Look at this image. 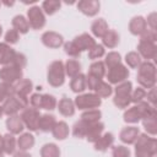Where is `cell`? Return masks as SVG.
<instances>
[{
	"label": "cell",
	"instance_id": "obj_33",
	"mask_svg": "<svg viewBox=\"0 0 157 157\" xmlns=\"http://www.w3.org/2000/svg\"><path fill=\"white\" fill-rule=\"evenodd\" d=\"M102 118V112L97 108V109H90V110H85L81 114V120H83L87 124H94L101 121Z\"/></svg>",
	"mask_w": 157,
	"mask_h": 157
},
{
	"label": "cell",
	"instance_id": "obj_16",
	"mask_svg": "<svg viewBox=\"0 0 157 157\" xmlns=\"http://www.w3.org/2000/svg\"><path fill=\"white\" fill-rule=\"evenodd\" d=\"M140 135V130L139 128L136 126H126V128H123L120 134H119V139L121 142L126 144V145H132L137 136Z\"/></svg>",
	"mask_w": 157,
	"mask_h": 157
},
{
	"label": "cell",
	"instance_id": "obj_8",
	"mask_svg": "<svg viewBox=\"0 0 157 157\" xmlns=\"http://www.w3.org/2000/svg\"><path fill=\"white\" fill-rule=\"evenodd\" d=\"M23 78V71L22 69L15 66V65H6L0 69V81L16 85L18 81Z\"/></svg>",
	"mask_w": 157,
	"mask_h": 157
},
{
	"label": "cell",
	"instance_id": "obj_56",
	"mask_svg": "<svg viewBox=\"0 0 157 157\" xmlns=\"http://www.w3.org/2000/svg\"><path fill=\"white\" fill-rule=\"evenodd\" d=\"M13 157H32L29 153L25 152V151H18V152H15L13 153Z\"/></svg>",
	"mask_w": 157,
	"mask_h": 157
},
{
	"label": "cell",
	"instance_id": "obj_39",
	"mask_svg": "<svg viewBox=\"0 0 157 157\" xmlns=\"http://www.w3.org/2000/svg\"><path fill=\"white\" fill-rule=\"evenodd\" d=\"M88 126H90V124H87V123H85L83 120L80 119V120L76 121V123L74 124V126H72V135H74L75 137H77V139H83V137H86Z\"/></svg>",
	"mask_w": 157,
	"mask_h": 157
},
{
	"label": "cell",
	"instance_id": "obj_60",
	"mask_svg": "<svg viewBox=\"0 0 157 157\" xmlns=\"http://www.w3.org/2000/svg\"><path fill=\"white\" fill-rule=\"evenodd\" d=\"M4 155H5V153H4V151H2V148L0 147V157H4Z\"/></svg>",
	"mask_w": 157,
	"mask_h": 157
},
{
	"label": "cell",
	"instance_id": "obj_7",
	"mask_svg": "<svg viewBox=\"0 0 157 157\" xmlns=\"http://www.w3.org/2000/svg\"><path fill=\"white\" fill-rule=\"evenodd\" d=\"M40 113L38 109L33 107H27L21 112V119L23 121L25 128H27L29 131H37L38 130V124H39V118Z\"/></svg>",
	"mask_w": 157,
	"mask_h": 157
},
{
	"label": "cell",
	"instance_id": "obj_45",
	"mask_svg": "<svg viewBox=\"0 0 157 157\" xmlns=\"http://www.w3.org/2000/svg\"><path fill=\"white\" fill-rule=\"evenodd\" d=\"M142 125L147 132V135L155 136L157 134V123H156V118H150V119H145L142 120Z\"/></svg>",
	"mask_w": 157,
	"mask_h": 157
},
{
	"label": "cell",
	"instance_id": "obj_51",
	"mask_svg": "<svg viewBox=\"0 0 157 157\" xmlns=\"http://www.w3.org/2000/svg\"><path fill=\"white\" fill-rule=\"evenodd\" d=\"M26 64H27V58H26V55L22 54V53H16V56H15V60H13L12 65H15V66H17V67H20V69H23V67L26 66Z\"/></svg>",
	"mask_w": 157,
	"mask_h": 157
},
{
	"label": "cell",
	"instance_id": "obj_38",
	"mask_svg": "<svg viewBox=\"0 0 157 157\" xmlns=\"http://www.w3.org/2000/svg\"><path fill=\"white\" fill-rule=\"evenodd\" d=\"M99 98H107V97H109L112 93H113V87L108 83V82H105V81H101L98 85H97V87L94 88V91H93Z\"/></svg>",
	"mask_w": 157,
	"mask_h": 157
},
{
	"label": "cell",
	"instance_id": "obj_43",
	"mask_svg": "<svg viewBox=\"0 0 157 157\" xmlns=\"http://www.w3.org/2000/svg\"><path fill=\"white\" fill-rule=\"evenodd\" d=\"M105 55V49L102 44H94L90 50H88V58L92 59V60H98L101 59L102 56Z\"/></svg>",
	"mask_w": 157,
	"mask_h": 157
},
{
	"label": "cell",
	"instance_id": "obj_47",
	"mask_svg": "<svg viewBox=\"0 0 157 157\" xmlns=\"http://www.w3.org/2000/svg\"><path fill=\"white\" fill-rule=\"evenodd\" d=\"M131 103H140L144 101V98L146 97V90H144L142 87H137L135 90L131 91Z\"/></svg>",
	"mask_w": 157,
	"mask_h": 157
},
{
	"label": "cell",
	"instance_id": "obj_19",
	"mask_svg": "<svg viewBox=\"0 0 157 157\" xmlns=\"http://www.w3.org/2000/svg\"><path fill=\"white\" fill-rule=\"evenodd\" d=\"M113 144H114V135L112 132H104L94 142V150L104 152L108 148H110L113 146Z\"/></svg>",
	"mask_w": 157,
	"mask_h": 157
},
{
	"label": "cell",
	"instance_id": "obj_34",
	"mask_svg": "<svg viewBox=\"0 0 157 157\" xmlns=\"http://www.w3.org/2000/svg\"><path fill=\"white\" fill-rule=\"evenodd\" d=\"M40 157H60V148L53 142L44 144L40 147Z\"/></svg>",
	"mask_w": 157,
	"mask_h": 157
},
{
	"label": "cell",
	"instance_id": "obj_6",
	"mask_svg": "<svg viewBox=\"0 0 157 157\" xmlns=\"http://www.w3.org/2000/svg\"><path fill=\"white\" fill-rule=\"evenodd\" d=\"M75 107L80 110H90V109H97L102 104V98H99L96 93H82L78 94L75 101Z\"/></svg>",
	"mask_w": 157,
	"mask_h": 157
},
{
	"label": "cell",
	"instance_id": "obj_27",
	"mask_svg": "<svg viewBox=\"0 0 157 157\" xmlns=\"http://www.w3.org/2000/svg\"><path fill=\"white\" fill-rule=\"evenodd\" d=\"M34 142H36L34 136L31 132H23L17 139V147L20 148V151L27 152L28 150H31L34 146Z\"/></svg>",
	"mask_w": 157,
	"mask_h": 157
},
{
	"label": "cell",
	"instance_id": "obj_36",
	"mask_svg": "<svg viewBox=\"0 0 157 157\" xmlns=\"http://www.w3.org/2000/svg\"><path fill=\"white\" fill-rule=\"evenodd\" d=\"M61 6V2L59 0H45L42 2L40 9L43 10L44 15H54Z\"/></svg>",
	"mask_w": 157,
	"mask_h": 157
},
{
	"label": "cell",
	"instance_id": "obj_24",
	"mask_svg": "<svg viewBox=\"0 0 157 157\" xmlns=\"http://www.w3.org/2000/svg\"><path fill=\"white\" fill-rule=\"evenodd\" d=\"M108 29H109V27H108V23L104 18L94 20L91 25V32L97 38H103V36L108 32Z\"/></svg>",
	"mask_w": 157,
	"mask_h": 157
},
{
	"label": "cell",
	"instance_id": "obj_4",
	"mask_svg": "<svg viewBox=\"0 0 157 157\" xmlns=\"http://www.w3.org/2000/svg\"><path fill=\"white\" fill-rule=\"evenodd\" d=\"M65 69L61 60H55L48 66L47 81L52 87H60L65 82Z\"/></svg>",
	"mask_w": 157,
	"mask_h": 157
},
{
	"label": "cell",
	"instance_id": "obj_46",
	"mask_svg": "<svg viewBox=\"0 0 157 157\" xmlns=\"http://www.w3.org/2000/svg\"><path fill=\"white\" fill-rule=\"evenodd\" d=\"M130 150L126 146L118 145L112 147V157H130Z\"/></svg>",
	"mask_w": 157,
	"mask_h": 157
},
{
	"label": "cell",
	"instance_id": "obj_23",
	"mask_svg": "<svg viewBox=\"0 0 157 157\" xmlns=\"http://www.w3.org/2000/svg\"><path fill=\"white\" fill-rule=\"evenodd\" d=\"M17 147V140L15 139V135L7 132L2 136V141H1V148L4 151L5 155H13L15 150Z\"/></svg>",
	"mask_w": 157,
	"mask_h": 157
},
{
	"label": "cell",
	"instance_id": "obj_18",
	"mask_svg": "<svg viewBox=\"0 0 157 157\" xmlns=\"http://www.w3.org/2000/svg\"><path fill=\"white\" fill-rule=\"evenodd\" d=\"M56 108H58L59 113L64 117H72L75 114V110H76L74 101L67 98V97H63L59 101V103L56 104Z\"/></svg>",
	"mask_w": 157,
	"mask_h": 157
},
{
	"label": "cell",
	"instance_id": "obj_29",
	"mask_svg": "<svg viewBox=\"0 0 157 157\" xmlns=\"http://www.w3.org/2000/svg\"><path fill=\"white\" fill-rule=\"evenodd\" d=\"M102 42H103V44H102L103 47H107V48H109V49H114V48L119 44L120 37H119V34H118L117 31H114V29H108V32L103 36Z\"/></svg>",
	"mask_w": 157,
	"mask_h": 157
},
{
	"label": "cell",
	"instance_id": "obj_20",
	"mask_svg": "<svg viewBox=\"0 0 157 157\" xmlns=\"http://www.w3.org/2000/svg\"><path fill=\"white\" fill-rule=\"evenodd\" d=\"M72 42L78 47V49L81 52H83V50H87L88 52L96 44V40L93 39V37L90 36L88 33H82V34L75 37Z\"/></svg>",
	"mask_w": 157,
	"mask_h": 157
},
{
	"label": "cell",
	"instance_id": "obj_5",
	"mask_svg": "<svg viewBox=\"0 0 157 157\" xmlns=\"http://www.w3.org/2000/svg\"><path fill=\"white\" fill-rule=\"evenodd\" d=\"M29 104V99L26 97H20V96H12L5 99L4 104H2V110L4 114H6L7 117L10 115H16L20 110H23L25 108H27Z\"/></svg>",
	"mask_w": 157,
	"mask_h": 157
},
{
	"label": "cell",
	"instance_id": "obj_41",
	"mask_svg": "<svg viewBox=\"0 0 157 157\" xmlns=\"http://www.w3.org/2000/svg\"><path fill=\"white\" fill-rule=\"evenodd\" d=\"M125 63H126V65L129 67L137 69L140 66V64L142 63V60H141V56L139 55L137 52H129L125 55Z\"/></svg>",
	"mask_w": 157,
	"mask_h": 157
},
{
	"label": "cell",
	"instance_id": "obj_31",
	"mask_svg": "<svg viewBox=\"0 0 157 157\" xmlns=\"http://www.w3.org/2000/svg\"><path fill=\"white\" fill-rule=\"evenodd\" d=\"M52 134H53L54 139H56V140H60V141H61V140H65V139L69 136V134H70L69 125H67L65 121H63V120L56 121L55 126H54L53 130H52Z\"/></svg>",
	"mask_w": 157,
	"mask_h": 157
},
{
	"label": "cell",
	"instance_id": "obj_1",
	"mask_svg": "<svg viewBox=\"0 0 157 157\" xmlns=\"http://www.w3.org/2000/svg\"><path fill=\"white\" fill-rule=\"evenodd\" d=\"M134 145L135 157H155L157 153V140L147 134H140Z\"/></svg>",
	"mask_w": 157,
	"mask_h": 157
},
{
	"label": "cell",
	"instance_id": "obj_42",
	"mask_svg": "<svg viewBox=\"0 0 157 157\" xmlns=\"http://www.w3.org/2000/svg\"><path fill=\"white\" fill-rule=\"evenodd\" d=\"M103 63H104L105 67L110 69L118 64H121V56L118 52H109L108 54H105V59Z\"/></svg>",
	"mask_w": 157,
	"mask_h": 157
},
{
	"label": "cell",
	"instance_id": "obj_30",
	"mask_svg": "<svg viewBox=\"0 0 157 157\" xmlns=\"http://www.w3.org/2000/svg\"><path fill=\"white\" fill-rule=\"evenodd\" d=\"M70 88H71V91L74 93H82L87 88V85H86V75L78 74L75 77H72L71 81H70Z\"/></svg>",
	"mask_w": 157,
	"mask_h": 157
},
{
	"label": "cell",
	"instance_id": "obj_52",
	"mask_svg": "<svg viewBox=\"0 0 157 157\" xmlns=\"http://www.w3.org/2000/svg\"><path fill=\"white\" fill-rule=\"evenodd\" d=\"M29 104L31 107L36 108V109H40V104H42V94L40 93H33L29 98Z\"/></svg>",
	"mask_w": 157,
	"mask_h": 157
},
{
	"label": "cell",
	"instance_id": "obj_59",
	"mask_svg": "<svg viewBox=\"0 0 157 157\" xmlns=\"http://www.w3.org/2000/svg\"><path fill=\"white\" fill-rule=\"evenodd\" d=\"M2 115H4V110H2V105H0V119L2 118Z\"/></svg>",
	"mask_w": 157,
	"mask_h": 157
},
{
	"label": "cell",
	"instance_id": "obj_22",
	"mask_svg": "<svg viewBox=\"0 0 157 157\" xmlns=\"http://www.w3.org/2000/svg\"><path fill=\"white\" fill-rule=\"evenodd\" d=\"M103 130H104V124L102 121H98V123H94V124H90L87 134H86V140L88 142L94 144L98 140V137L103 134Z\"/></svg>",
	"mask_w": 157,
	"mask_h": 157
},
{
	"label": "cell",
	"instance_id": "obj_55",
	"mask_svg": "<svg viewBox=\"0 0 157 157\" xmlns=\"http://www.w3.org/2000/svg\"><path fill=\"white\" fill-rule=\"evenodd\" d=\"M145 98H147V102L151 104V105H153L155 107V103H156V88L153 87V88H150L147 92H146V97Z\"/></svg>",
	"mask_w": 157,
	"mask_h": 157
},
{
	"label": "cell",
	"instance_id": "obj_3",
	"mask_svg": "<svg viewBox=\"0 0 157 157\" xmlns=\"http://www.w3.org/2000/svg\"><path fill=\"white\" fill-rule=\"evenodd\" d=\"M114 91V98H113V103L117 108L119 109H124L128 108L129 104L131 103V91H132V83L131 81H124L120 82L115 86V88H113Z\"/></svg>",
	"mask_w": 157,
	"mask_h": 157
},
{
	"label": "cell",
	"instance_id": "obj_9",
	"mask_svg": "<svg viewBox=\"0 0 157 157\" xmlns=\"http://www.w3.org/2000/svg\"><path fill=\"white\" fill-rule=\"evenodd\" d=\"M105 75H107V80H108L109 85H118L120 82L126 81L130 72H129V69L125 65L118 64V65L108 69V72Z\"/></svg>",
	"mask_w": 157,
	"mask_h": 157
},
{
	"label": "cell",
	"instance_id": "obj_63",
	"mask_svg": "<svg viewBox=\"0 0 157 157\" xmlns=\"http://www.w3.org/2000/svg\"><path fill=\"white\" fill-rule=\"evenodd\" d=\"M0 5H1V2H0Z\"/></svg>",
	"mask_w": 157,
	"mask_h": 157
},
{
	"label": "cell",
	"instance_id": "obj_57",
	"mask_svg": "<svg viewBox=\"0 0 157 157\" xmlns=\"http://www.w3.org/2000/svg\"><path fill=\"white\" fill-rule=\"evenodd\" d=\"M5 99H6V97L0 92V103H4V102H5Z\"/></svg>",
	"mask_w": 157,
	"mask_h": 157
},
{
	"label": "cell",
	"instance_id": "obj_35",
	"mask_svg": "<svg viewBox=\"0 0 157 157\" xmlns=\"http://www.w3.org/2000/svg\"><path fill=\"white\" fill-rule=\"evenodd\" d=\"M88 75L98 77V78H103L105 76V65H104V63L101 61V60H97V61L92 63L90 65V69H88Z\"/></svg>",
	"mask_w": 157,
	"mask_h": 157
},
{
	"label": "cell",
	"instance_id": "obj_54",
	"mask_svg": "<svg viewBox=\"0 0 157 157\" xmlns=\"http://www.w3.org/2000/svg\"><path fill=\"white\" fill-rule=\"evenodd\" d=\"M156 18H157V15L156 12H152L147 16V20H146V23H147V28L152 29V31H156Z\"/></svg>",
	"mask_w": 157,
	"mask_h": 157
},
{
	"label": "cell",
	"instance_id": "obj_15",
	"mask_svg": "<svg viewBox=\"0 0 157 157\" xmlns=\"http://www.w3.org/2000/svg\"><path fill=\"white\" fill-rule=\"evenodd\" d=\"M147 29L146 18L142 16H134L129 22V31L132 36H141Z\"/></svg>",
	"mask_w": 157,
	"mask_h": 157
},
{
	"label": "cell",
	"instance_id": "obj_49",
	"mask_svg": "<svg viewBox=\"0 0 157 157\" xmlns=\"http://www.w3.org/2000/svg\"><path fill=\"white\" fill-rule=\"evenodd\" d=\"M18 39H20V33L13 28L9 29L5 33V43H7L9 45L10 44H16L18 42Z\"/></svg>",
	"mask_w": 157,
	"mask_h": 157
},
{
	"label": "cell",
	"instance_id": "obj_11",
	"mask_svg": "<svg viewBox=\"0 0 157 157\" xmlns=\"http://www.w3.org/2000/svg\"><path fill=\"white\" fill-rule=\"evenodd\" d=\"M42 43L50 49H58L64 44V37L54 31H47L40 37Z\"/></svg>",
	"mask_w": 157,
	"mask_h": 157
},
{
	"label": "cell",
	"instance_id": "obj_58",
	"mask_svg": "<svg viewBox=\"0 0 157 157\" xmlns=\"http://www.w3.org/2000/svg\"><path fill=\"white\" fill-rule=\"evenodd\" d=\"M4 4H5L6 6H12V5L15 4V2H13V1H11V2H7V1H4Z\"/></svg>",
	"mask_w": 157,
	"mask_h": 157
},
{
	"label": "cell",
	"instance_id": "obj_14",
	"mask_svg": "<svg viewBox=\"0 0 157 157\" xmlns=\"http://www.w3.org/2000/svg\"><path fill=\"white\" fill-rule=\"evenodd\" d=\"M16 53L17 52H15L7 43L0 42V64L2 66L12 65L15 56H16Z\"/></svg>",
	"mask_w": 157,
	"mask_h": 157
},
{
	"label": "cell",
	"instance_id": "obj_53",
	"mask_svg": "<svg viewBox=\"0 0 157 157\" xmlns=\"http://www.w3.org/2000/svg\"><path fill=\"white\" fill-rule=\"evenodd\" d=\"M101 81H102V78H98V77H94V76H91V75H87L86 76V85H87L88 90L94 91V88L97 87V85Z\"/></svg>",
	"mask_w": 157,
	"mask_h": 157
},
{
	"label": "cell",
	"instance_id": "obj_50",
	"mask_svg": "<svg viewBox=\"0 0 157 157\" xmlns=\"http://www.w3.org/2000/svg\"><path fill=\"white\" fill-rule=\"evenodd\" d=\"M140 40H145V42H151V43H156L157 40V34L156 31H152L150 28H147L145 31V33H142L140 36Z\"/></svg>",
	"mask_w": 157,
	"mask_h": 157
},
{
	"label": "cell",
	"instance_id": "obj_17",
	"mask_svg": "<svg viewBox=\"0 0 157 157\" xmlns=\"http://www.w3.org/2000/svg\"><path fill=\"white\" fill-rule=\"evenodd\" d=\"M6 129L9 130L10 134L12 135H18L23 131L25 129V125H23V121L21 119L20 115H10L7 119H6Z\"/></svg>",
	"mask_w": 157,
	"mask_h": 157
},
{
	"label": "cell",
	"instance_id": "obj_26",
	"mask_svg": "<svg viewBox=\"0 0 157 157\" xmlns=\"http://www.w3.org/2000/svg\"><path fill=\"white\" fill-rule=\"evenodd\" d=\"M55 124H56V119L53 114H42L39 118L38 130H40L43 132H49L53 130Z\"/></svg>",
	"mask_w": 157,
	"mask_h": 157
},
{
	"label": "cell",
	"instance_id": "obj_2",
	"mask_svg": "<svg viewBox=\"0 0 157 157\" xmlns=\"http://www.w3.org/2000/svg\"><path fill=\"white\" fill-rule=\"evenodd\" d=\"M137 82L144 90L153 88L156 86V66L151 61H142L137 67Z\"/></svg>",
	"mask_w": 157,
	"mask_h": 157
},
{
	"label": "cell",
	"instance_id": "obj_61",
	"mask_svg": "<svg viewBox=\"0 0 157 157\" xmlns=\"http://www.w3.org/2000/svg\"><path fill=\"white\" fill-rule=\"evenodd\" d=\"M1 34H2V27H1V25H0V37H1Z\"/></svg>",
	"mask_w": 157,
	"mask_h": 157
},
{
	"label": "cell",
	"instance_id": "obj_13",
	"mask_svg": "<svg viewBox=\"0 0 157 157\" xmlns=\"http://www.w3.org/2000/svg\"><path fill=\"white\" fill-rule=\"evenodd\" d=\"M77 9L86 16L93 17L99 12L101 4L98 0H81L77 2Z\"/></svg>",
	"mask_w": 157,
	"mask_h": 157
},
{
	"label": "cell",
	"instance_id": "obj_44",
	"mask_svg": "<svg viewBox=\"0 0 157 157\" xmlns=\"http://www.w3.org/2000/svg\"><path fill=\"white\" fill-rule=\"evenodd\" d=\"M64 45V52L69 55V56H72V58H80L81 55V50L78 49V47L71 40V42H66L63 44Z\"/></svg>",
	"mask_w": 157,
	"mask_h": 157
},
{
	"label": "cell",
	"instance_id": "obj_48",
	"mask_svg": "<svg viewBox=\"0 0 157 157\" xmlns=\"http://www.w3.org/2000/svg\"><path fill=\"white\" fill-rule=\"evenodd\" d=\"M0 92L6 97H12L16 94V91H15V85L12 83H7V82H2L0 81Z\"/></svg>",
	"mask_w": 157,
	"mask_h": 157
},
{
	"label": "cell",
	"instance_id": "obj_40",
	"mask_svg": "<svg viewBox=\"0 0 157 157\" xmlns=\"http://www.w3.org/2000/svg\"><path fill=\"white\" fill-rule=\"evenodd\" d=\"M56 98L53 94L49 93H44L42 94V104H40V109H45V110H53L56 108Z\"/></svg>",
	"mask_w": 157,
	"mask_h": 157
},
{
	"label": "cell",
	"instance_id": "obj_12",
	"mask_svg": "<svg viewBox=\"0 0 157 157\" xmlns=\"http://www.w3.org/2000/svg\"><path fill=\"white\" fill-rule=\"evenodd\" d=\"M137 53L141 58L146 59V61H150L156 58L157 55V47L156 43L151 42H145V40H139L137 44Z\"/></svg>",
	"mask_w": 157,
	"mask_h": 157
},
{
	"label": "cell",
	"instance_id": "obj_25",
	"mask_svg": "<svg viewBox=\"0 0 157 157\" xmlns=\"http://www.w3.org/2000/svg\"><path fill=\"white\" fill-rule=\"evenodd\" d=\"M33 90V82L29 78H22L21 81H18L15 85V91H16V96L20 97H28V94L32 92Z\"/></svg>",
	"mask_w": 157,
	"mask_h": 157
},
{
	"label": "cell",
	"instance_id": "obj_28",
	"mask_svg": "<svg viewBox=\"0 0 157 157\" xmlns=\"http://www.w3.org/2000/svg\"><path fill=\"white\" fill-rule=\"evenodd\" d=\"M12 28L16 29L20 34H26L29 31V23L23 15H16L11 21Z\"/></svg>",
	"mask_w": 157,
	"mask_h": 157
},
{
	"label": "cell",
	"instance_id": "obj_62",
	"mask_svg": "<svg viewBox=\"0 0 157 157\" xmlns=\"http://www.w3.org/2000/svg\"><path fill=\"white\" fill-rule=\"evenodd\" d=\"M1 141H2V136L0 135V147H1Z\"/></svg>",
	"mask_w": 157,
	"mask_h": 157
},
{
	"label": "cell",
	"instance_id": "obj_32",
	"mask_svg": "<svg viewBox=\"0 0 157 157\" xmlns=\"http://www.w3.org/2000/svg\"><path fill=\"white\" fill-rule=\"evenodd\" d=\"M64 69H65V75H67L70 78L81 74V64L75 59H67L66 63L64 64Z\"/></svg>",
	"mask_w": 157,
	"mask_h": 157
},
{
	"label": "cell",
	"instance_id": "obj_37",
	"mask_svg": "<svg viewBox=\"0 0 157 157\" xmlns=\"http://www.w3.org/2000/svg\"><path fill=\"white\" fill-rule=\"evenodd\" d=\"M123 118H124V121H125V123H128V124H137V123L141 120V118H140V114H139V112H137L136 105L128 108V109L124 112Z\"/></svg>",
	"mask_w": 157,
	"mask_h": 157
},
{
	"label": "cell",
	"instance_id": "obj_10",
	"mask_svg": "<svg viewBox=\"0 0 157 157\" xmlns=\"http://www.w3.org/2000/svg\"><path fill=\"white\" fill-rule=\"evenodd\" d=\"M27 21L33 29H42L45 26V15L39 6H32L27 10Z\"/></svg>",
	"mask_w": 157,
	"mask_h": 157
},
{
	"label": "cell",
	"instance_id": "obj_21",
	"mask_svg": "<svg viewBox=\"0 0 157 157\" xmlns=\"http://www.w3.org/2000/svg\"><path fill=\"white\" fill-rule=\"evenodd\" d=\"M136 108H137V112H139V114H140L141 120L150 119V118H157L156 108H155L153 105H151V104H150L148 102H146V101H142V102L137 103Z\"/></svg>",
	"mask_w": 157,
	"mask_h": 157
}]
</instances>
